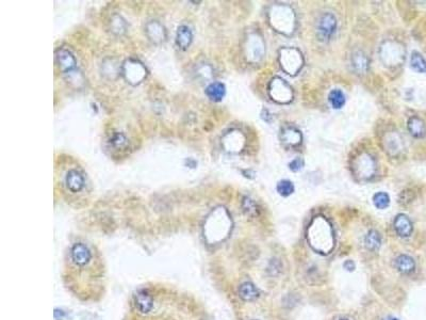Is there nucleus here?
<instances>
[{
    "label": "nucleus",
    "instance_id": "nucleus-1",
    "mask_svg": "<svg viewBox=\"0 0 426 320\" xmlns=\"http://www.w3.org/2000/svg\"><path fill=\"white\" fill-rule=\"evenodd\" d=\"M70 256L72 263L79 268L88 266L92 260V252L87 245L82 242H77L71 248Z\"/></svg>",
    "mask_w": 426,
    "mask_h": 320
},
{
    "label": "nucleus",
    "instance_id": "nucleus-2",
    "mask_svg": "<svg viewBox=\"0 0 426 320\" xmlns=\"http://www.w3.org/2000/svg\"><path fill=\"white\" fill-rule=\"evenodd\" d=\"M124 74L127 80L135 85L146 77V69L138 61H128L124 65Z\"/></svg>",
    "mask_w": 426,
    "mask_h": 320
},
{
    "label": "nucleus",
    "instance_id": "nucleus-3",
    "mask_svg": "<svg viewBox=\"0 0 426 320\" xmlns=\"http://www.w3.org/2000/svg\"><path fill=\"white\" fill-rule=\"evenodd\" d=\"M133 302L135 309L140 314H148L153 308V298L146 289H142L136 292L134 294Z\"/></svg>",
    "mask_w": 426,
    "mask_h": 320
},
{
    "label": "nucleus",
    "instance_id": "nucleus-4",
    "mask_svg": "<svg viewBox=\"0 0 426 320\" xmlns=\"http://www.w3.org/2000/svg\"><path fill=\"white\" fill-rule=\"evenodd\" d=\"M337 27L336 18L331 13H325L319 21L318 31L323 39H328L334 35Z\"/></svg>",
    "mask_w": 426,
    "mask_h": 320
},
{
    "label": "nucleus",
    "instance_id": "nucleus-5",
    "mask_svg": "<svg viewBox=\"0 0 426 320\" xmlns=\"http://www.w3.org/2000/svg\"><path fill=\"white\" fill-rule=\"evenodd\" d=\"M56 61L60 70L64 73H71L76 67V59L74 55L65 48L59 49L56 53Z\"/></svg>",
    "mask_w": 426,
    "mask_h": 320
},
{
    "label": "nucleus",
    "instance_id": "nucleus-6",
    "mask_svg": "<svg viewBox=\"0 0 426 320\" xmlns=\"http://www.w3.org/2000/svg\"><path fill=\"white\" fill-rule=\"evenodd\" d=\"M394 230L400 237H409L412 233V222L406 215H397L394 219Z\"/></svg>",
    "mask_w": 426,
    "mask_h": 320
},
{
    "label": "nucleus",
    "instance_id": "nucleus-7",
    "mask_svg": "<svg viewBox=\"0 0 426 320\" xmlns=\"http://www.w3.org/2000/svg\"><path fill=\"white\" fill-rule=\"evenodd\" d=\"M193 41V32L192 30L182 25V26L178 27L177 33H176V44L180 49H186L189 48Z\"/></svg>",
    "mask_w": 426,
    "mask_h": 320
},
{
    "label": "nucleus",
    "instance_id": "nucleus-8",
    "mask_svg": "<svg viewBox=\"0 0 426 320\" xmlns=\"http://www.w3.org/2000/svg\"><path fill=\"white\" fill-rule=\"evenodd\" d=\"M66 186L72 192H79L84 187V179L80 172L77 170H71L66 176Z\"/></svg>",
    "mask_w": 426,
    "mask_h": 320
},
{
    "label": "nucleus",
    "instance_id": "nucleus-9",
    "mask_svg": "<svg viewBox=\"0 0 426 320\" xmlns=\"http://www.w3.org/2000/svg\"><path fill=\"white\" fill-rule=\"evenodd\" d=\"M259 294L260 292L257 287L251 282H245L239 287V296L244 301H254L259 297Z\"/></svg>",
    "mask_w": 426,
    "mask_h": 320
},
{
    "label": "nucleus",
    "instance_id": "nucleus-10",
    "mask_svg": "<svg viewBox=\"0 0 426 320\" xmlns=\"http://www.w3.org/2000/svg\"><path fill=\"white\" fill-rule=\"evenodd\" d=\"M395 267L399 272H402L404 274H409L414 271L415 262L411 256L402 254L395 259Z\"/></svg>",
    "mask_w": 426,
    "mask_h": 320
},
{
    "label": "nucleus",
    "instance_id": "nucleus-11",
    "mask_svg": "<svg viewBox=\"0 0 426 320\" xmlns=\"http://www.w3.org/2000/svg\"><path fill=\"white\" fill-rule=\"evenodd\" d=\"M206 94L213 102H220L226 94V88L223 83L213 82L207 87Z\"/></svg>",
    "mask_w": 426,
    "mask_h": 320
},
{
    "label": "nucleus",
    "instance_id": "nucleus-12",
    "mask_svg": "<svg viewBox=\"0 0 426 320\" xmlns=\"http://www.w3.org/2000/svg\"><path fill=\"white\" fill-rule=\"evenodd\" d=\"M408 129L413 137L423 138L426 134V126L424 122L417 116H412L408 122Z\"/></svg>",
    "mask_w": 426,
    "mask_h": 320
},
{
    "label": "nucleus",
    "instance_id": "nucleus-13",
    "mask_svg": "<svg viewBox=\"0 0 426 320\" xmlns=\"http://www.w3.org/2000/svg\"><path fill=\"white\" fill-rule=\"evenodd\" d=\"M146 32L149 39L153 42H157V41L161 42L165 38V30L163 26H161V25L157 22L149 23L146 27Z\"/></svg>",
    "mask_w": 426,
    "mask_h": 320
},
{
    "label": "nucleus",
    "instance_id": "nucleus-14",
    "mask_svg": "<svg viewBox=\"0 0 426 320\" xmlns=\"http://www.w3.org/2000/svg\"><path fill=\"white\" fill-rule=\"evenodd\" d=\"M364 245L365 248L370 251H376L381 246V237L378 232L370 231L364 237Z\"/></svg>",
    "mask_w": 426,
    "mask_h": 320
},
{
    "label": "nucleus",
    "instance_id": "nucleus-15",
    "mask_svg": "<svg viewBox=\"0 0 426 320\" xmlns=\"http://www.w3.org/2000/svg\"><path fill=\"white\" fill-rule=\"evenodd\" d=\"M410 66H411V69L413 71H415L417 73H421V74L426 73V61L420 53L413 52L411 54Z\"/></svg>",
    "mask_w": 426,
    "mask_h": 320
},
{
    "label": "nucleus",
    "instance_id": "nucleus-16",
    "mask_svg": "<svg viewBox=\"0 0 426 320\" xmlns=\"http://www.w3.org/2000/svg\"><path fill=\"white\" fill-rule=\"evenodd\" d=\"M328 99L332 108L335 109L342 108L345 104V95L343 94V92L339 89L332 90L328 95Z\"/></svg>",
    "mask_w": 426,
    "mask_h": 320
},
{
    "label": "nucleus",
    "instance_id": "nucleus-17",
    "mask_svg": "<svg viewBox=\"0 0 426 320\" xmlns=\"http://www.w3.org/2000/svg\"><path fill=\"white\" fill-rule=\"evenodd\" d=\"M374 206L378 209H385L390 204V197L386 192H377L373 197Z\"/></svg>",
    "mask_w": 426,
    "mask_h": 320
},
{
    "label": "nucleus",
    "instance_id": "nucleus-18",
    "mask_svg": "<svg viewBox=\"0 0 426 320\" xmlns=\"http://www.w3.org/2000/svg\"><path fill=\"white\" fill-rule=\"evenodd\" d=\"M276 189L281 197H289L294 192V185L292 182L284 180V181H280L277 184Z\"/></svg>",
    "mask_w": 426,
    "mask_h": 320
},
{
    "label": "nucleus",
    "instance_id": "nucleus-19",
    "mask_svg": "<svg viewBox=\"0 0 426 320\" xmlns=\"http://www.w3.org/2000/svg\"><path fill=\"white\" fill-rule=\"evenodd\" d=\"M268 270L272 275H277L281 270V264H280L279 260H277V259L272 260V262L269 265Z\"/></svg>",
    "mask_w": 426,
    "mask_h": 320
},
{
    "label": "nucleus",
    "instance_id": "nucleus-20",
    "mask_svg": "<svg viewBox=\"0 0 426 320\" xmlns=\"http://www.w3.org/2000/svg\"><path fill=\"white\" fill-rule=\"evenodd\" d=\"M303 167H304V162H303V160L301 158H295L289 165L290 170L293 171V172L301 171L303 169Z\"/></svg>",
    "mask_w": 426,
    "mask_h": 320
},
{
    "label": "nucleus",
    "instance_id": "nucleus-21",
    "mask_svg": "<svg viewBox=\"0 0 426 320\" xmlns=\"http://www.w3.org/2000/svg\"><path fill=\"white\" fill-rule=\"evenodd\" d=\"M125 141H126V139L124 137V134H122V133L114 134V137L112 139V143L115 145H122V144H124Z\"/></svg>",
    "mask_w": 426,
    "mask_h": 320
},
{
    "label": "nucleus",
    "instance_id": "nucleus-22",
    "mask_svg": "<svg viewBox=\"0 0 426 320\" xmlns=\"http://www.w3.org/2000/svg\"><path fill=\"white\" fill-rule=\"evenodd\" d=\"M244 210L246 213L249 214H253V212H255V204L252 202V200H245L244 202Z\"/></svg>",
    "mask_w": 426,
    "mask_h": 320
},
{
    "label": "nucleus",
    "instance_id": "nucleus-23",
    "mask_svg": "<svg viewBox=\"0 0 426 320\" xmlns=\"http://www.w3.org/2000/svg\"><path fill=\"white\" fill-rule=\"evenodd\" d=\"M343 267H344V269H346L347 271H354L355 268H356L355 263L353 262V260H351V259L345 260L344 264H343Z\"/></svg>",
    "mask_w": 426,
    "mask_h": 320
},
{
    "label": "nucleus",
    "instance_id": "nucleus-24",
    "mask_svg": "<svg viewBox=\"0 0 426 320\" xmlns=\"http://www.w3.org/2000/svg\"><path fill=\"white\" fill-rule=\"evenodd\" d=\"M388 320H398L397 318H394V317H391V318H389Z\"/></svg>",
    "mask_w": 426,
    "mask_h": 320
},
{
    "label": "nucleus",
    "instance_id": "nucleus-25",
    "mask_svg": "<svg viewBox=\"0 0 426 320\" xmlns=\"http://www.w3.org/2000/svg\"><path fill=\"white\" fill-rule=\"evenodd\" d=\"M341 320H347V319H341Z\"/></svg>",
    "mask_w": 426,
    "mask_h": 320
}]
</instances>
